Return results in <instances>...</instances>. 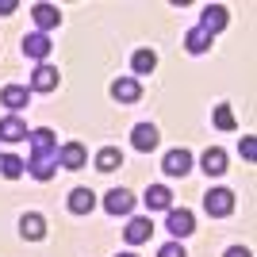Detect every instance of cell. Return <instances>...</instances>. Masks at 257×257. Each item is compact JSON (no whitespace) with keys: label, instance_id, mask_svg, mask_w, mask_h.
Wrapping results in <instances>:
<instances>
[{"label":"cell","instance_id":"1","mask_svg":"<svg viewBox=\"0 0 257 257\" xmlns=\"http://www.w3.org/2000/svg\"><path fill=\"white\" fill-rule=\"evenodd\" d=\"M204 207H207V215L223 219V215L234 211V192H230V188H211V192L204 196Z\"/></svg>","mask_w":257,"mask_h":257},{"label":"cell","instance_id":"2","mask_svg":"<svg viewBox=\"0 0 257 257\" xmlns=\"http://www.w3.org/2000/svg\"><path fill=\"white\" fill-rule=\"evenodd\" d=\"M165 226H169L177 238H188L196 230V219H192V211L188 207H169V219H165Z\"/></svg>","mask_w":257,"mask_h":257},{"label":"cell","instance_id":"3","mask_svg":"<svg viewBox=\"0 0 257 257\" xmlns=\"http://www.w3.org/2000/svg\"><path fill=\"white\" fill-rule=\"evenodd\" d=\"M131 207H135V196H131L127 188H111V192L104 196V211L107 215H127Z\"/></svg>","mask_w":257,"mask_h":257},{"label":"cell","instance_id":"4","mask_svg":"<svg viewBox=\"0 0 257 257\" xmlns=\"http://www.w3.org/2000/svg\"><path fill=\"white\" fill-rule=\"evenodd\" d=\"M161 169L169 173V177H184V173L192 169V154L188 150H169L165 161H161Z\"/></svg>","mask_w":257,"mask_h":257},{"label":"cell","instance_id":"5","mask_svg":"<svg viewBox=\"0 0 257 257\" xmlns=\"http://www.w3.org/2000/svg\"><path fill=\"white\" fill-rule=\"evenodd\" d=\"M158 127H154V123H139V127H135V135H131V142H135V150H142V154H150L154 146H158Z\"/></svg>","mask_w":257,"mask_h":257},{"label":"cell","instance_id":"6","mask_svg":"<svg viewBox=\"0 0 257 257\" xmlns=\"http://www.w3.org/2000/svg\"><path fill=\"white\" fill-rule=\"evenodd\" d=\"M111 96H115L119 104H135V100L142 96V88H139V81H135V77H119L115 85H111Z\"/></svg>","mask_w":257,"mask_h":257},{"label":"cell","instance_id":"7","mask_svg":"<svg viewBox=\"0 0 257 257\" xmlns=\"http://www.w3.org/2000/svg\"><path fill=\"white\" fill-rule=\"evenodd\" d=\"M146 207H150V211H169L173 207V192L165 188V184H150V188H146Z\"/></svg>","mask_w":257,"mask_h":257},{"label":"cell","instance_id":"8","mask_svg":"<svg viewBox=\"0 0 257 257\" xmlns=\"http://www.w3.org/2000/svg\"><path fill=\"white\" fill-rule=\"evenodd\" d=\"M92 207H96V192L92 188H73L69 192V211L73 215H88Z\"/></svg>","mask_w":257,"mask_h":257},{"label":"cell","instance_id":"9","mask_svg":"<svg viewBox=\"0 0 257 257\" xmlns=\"http://www.w3.org/2000/svg\"><path fill=\"white\" fill-rule=\"evenodd\" d=\"M200 165H204V173H207V177H223V173H226V154L219 150V146H211V150H204Z\"/></svg>","mask_w":257,"mask_h":257},{"label":"cell","instance_id":"10","mask_svg":"<svg viewBox=\"0 0 257 257\" xmlns=\"http://www.w3.org/2000/svg\"><path fill=\"white\" fill-rule=\"evenodd\" d=\"M20 234L23 238H31V242H39V238H46V219H43V215H23V219H20Z\"/></svg>","mask_w":257,"mask_h":257},{"label":"cell","instance_id":"11","mask_svg":"<svg viewBox=\"0 0 257 257\" xmlns=\"http://www.w3.org/2000/svg\"><path fill=\"white\" fill-rule=\"evenodd\" d=\"M31 16H35V23H39L43 31H50V27H58V23H62V12L54 8V4H35Z\"/></svg>","mask_w":257,"mask_h":257},{"label":"cell","instance_id":"12","mask_svg":"<svg viewBox=\"0 0 257 257\" xmlns=\"http://www.w3.org/2000/svg\"><path fill=\"white\" fill-rule=\"evenodd\" d=\"M207 35H215V31H223L226 27V8L223 4H211V8H204V23H200Z\"/></svg>","mask_w":257,"mask_h":257},{"label":"cell","instance_id":"13","mask_svg":"<svg viewBox=\"0 0 257 257\" xmlns=\"http://www.w3.org/2000/svg\"><path fill=\"white\" fill-rule=\"evenodd\" d=\"M31 88H39V92H50V88H58V69L54 65H39L31 77Z\"/></svg>","mask_w":257,"mask_h":257},{"label":"cell","instance_id":"14","mask_svg":"<svg viewBox=\"0 0 257 257\" xmlns=\"http://www.w3.org/2000/svg\"><path fill=\"white\" fill-rule=\"evenodd\" d=\"M23 54H27V58H46V54H50V39H46L43 31L27 35V39H23Z\"/></svg>","mask_w":257,"mask_h":257},{"label":"cell","instance_id":"15","mask_svg":"<svg viewBox=\"0 0 257 257\" xmlns=\"http://www.w3.org/2000/svg\"><path fill=\"white\" fill-rule=\"evenodd\" d=\"M119 165H123V154H119L115 146H104V150L96 154V169L100 173H115Z\"/></svg>","mask_w":257,"mask_h":257},{"label":"cell","instance_id":"16","mask_svg":"<svg viewBox=\"0 0 257 257\" xmlns=\"http://www.w3.org/2000/svg\"><path fill=\"white\" fill-rule=\"evenodd\" d=\"M58 161H62L65 169H81V165H85V146H81V142H69V146L58 154Z\"/></svg>","mask_w":257,"mask_h":257},{"label":"cell","instance_id":"17","mask_svg":"<svg viewBox=\"0 0 257 257\" xmlns=\"http://www.w3.org/2000/svg\"><path fill=\"white\" fill-rule=\"evenodd\" d=\"M150 219H131L127 223V230H123V234H127V242L131 246H139V242H146V238H150Z\"/></svg>","mask_w":257,"mask_h":257},{"label":"cell","instance_id":"18","mask_svg":"<svg viewBox=\"0 0 257 257\" xmlns=\"http://www.w3.org/2000/svg\"><path fill=\"white\" fill-rule=\"evenodd\" d=\"M0 104L12 107V111H20V107L27 104V88H23V85H8L4 92H0Z\"/></svg>","mask_w":257,"mask_h":257},{"label":"cell","instance_id":"19","mask_svg":"<svg viewBox=\"0 0 257 257\" xmlns=\"http://www.w3.org/2000/svg\"><path fill=\"white\" fill-rule=\"evenodd\" d=\"M54 165H58V154H54V158H35L31 165H27V173H31L35 181H50V177H54Z\"/></svg>","mask_w":257,"mask_h":257},{"label":"cell","instance_id":"20","mask_svg":"<svg viewBox=\"0 0 257 257\" xmlns=\"http://www.w3.org/2000/svg\"><path fill=\"white\" fill-rule=\"evenodd\" d=\"M0 139L4 142H20V139H27V127H23L16 115H8L4 123H0Z\"/></svg>","mask_w":257,"mask_h":257},{"label":"cell","instance_id":"21","mask_svg":"<svg viewBox=\"0 0 257 257\" xmlns=\"http://www.w3.org/2000/svg\"><path fill=\"white\" fill-rule=\"evenodd\" d=\"M207 43H211V35H207L204 27H192V31L184 35V46H188L192 54H204V50H207Z\"/></svg>","mask_w":257,"mask_h":257},{"label":"cell","instance_id":"22","mask_svg":"<svg viewBox=\"0 0 257 257\" xmlns=\"http://www.w3.org/2000/svg\"><path fill=\"white\" fill-rule=\"evenodd\" d=\"M154 65H158V54L154 50H139L131 58V69H135V73H154Z\"/></svg>","mask_w":257,"mask_h":257},{"label":"cell","instance_id":"23","mask_svg":"<svg viewBox=\"0 0 257 257\" xmlns=\"http://www.w3.org/2000/svg\"><path fill=\"white\" fill-rule=\"evenodd\" d=\"M31 142H35V158H50V150H54L50 131H31Z\"/></svg>","mask_w":257,"mask_h":257},{"label":"cell","instance_id":"24","mask_svg":"<svg viewBox=\"0 0 257 257\" xmlns=\"http://www.w3.org/2000/svg\"><path fill=\"white\" fill-rule=\"evenodd\" d=\"M0 173H4L8 181H16V177H23V161L16 158V154H4V158H0Z\"/></svg>","mask_w":257,"mask_h":257},{"label":"cell","instance_id":"25","mask_svg":"<svg viewBox=\"0 0 257 257\" xmlns=\"http://www.w3.org/2000/svg\"><path fill=\"white\" fill-rule=\"evenodd\" d=\"M215 123H219L223 131H234V115H230V107H226V104L215 107Z\"/></svg>","mask_w":257,"mask_h":257},{"label":"cell","instance_id":"26","mask_svg":"<svg viewBox=\"0 0 257 257\" xmlns=\"http://www.w3.org/2000/svg\"><path fill=\"white\" fill-rule=\"evenodd\" d=\"M158 257H188V253H184L181 242H169V246H161V253H158Z\"/></svg>","mask_w":257,"mask_h":257},{"label":"cell","instance_id":"27","mask_svg":"<svg viewBox=\"0 0 257 257\" xmlns=\"http://www.w3.org/2000/svg\"><path fill=\"white\" fill-rule=\"evenodd\" d=\"M242 158H249V161L257 158V142L253 139H242Z\"/></svg>","mask_w":257,"mask_h":257},{"label":"cell","instance_id":"28","mask_svg":"<svg viewBox=\"0 0 257 257\" xmlns=\"http://www.w3.org/2000/svg\"><path fill=\"white\" fill-rule=\"evenodd\" d=\"M16 12V0H0V16H12Z\"/></svg>","mask_w":257,"mask_h":257},{"label":"cell","instance_id":"29","mask_svg":"<svg viewBox=\"0 0 257 257\" xmlns=\"http://www.w3.org/2000/svg\"><path fill=\"white\" fill-rule=\"evenodd\" d=\"M226 257H249V249H242V246H230V249H226Z\"/></svg>","mask_w":257,"mask_h":257},{"label":"cell","instance_id":"30","mask_svg":"<svg viewBox=\"0 0 257 257\" xmlns=\"http://www.w3.org/2000/svg\"><path fill=\"white\" fill-rule=\"evenodd\" d=\"M119 257H135V253H119Z\"/></svg>","mask_w":257,"mask_h":257}]
</instances>
